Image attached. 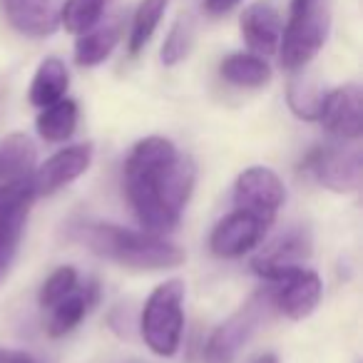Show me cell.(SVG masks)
I'll return each instance as SVG.
<instances>
[{
    "label": "cell",
    "instance_id": "6da1fadb",
    "mask_svg": "<svg viewBox=\"0 0 363 363\" xmlns=\"http://www.w3.org/2000/svg\"><path fill=\"white\" fill-rule=\"evenodd\" d=\"M197 169L172 140L147 137L125 162V192L145 232L164 234L179 224L192 197Z\"/></svg>",
    "mask_w": 363,
    "mask_h": 363
},
{
    "label": "cell",
    "instance_id": "7a4b0ae2",
    "mask_svg": "<svg viewBox=\"0 0 363 363\" xmlns=\"http://www.w3.org/2000/svg\"><path fill=\"white\" fill-rule=\"evenodd\" d=\"M75 237L97 257L110 259L127 269L160 272V269H174L184 262V252L177 244L164 242L160 234L145 229L135 232L117 224L87 222L75 227Z\"/></svg>",
    "mask_w": 363,
    "mask_h": 363
},
{
    "label": "cell",
    "instance_id": "3957f363",
    "mask_svg": "<svg viewBox=\"0 0 363 363\" xmlns=\"http://www.w3.org/2000/svg\"><path fill=\"white\" fill-rule=\"evenodd\" d=\"M331 28V0H291L279 57L286 70H303L323 48Z\"/></svg>",
    "mask_w": 363,
    "mask_h": 363
},
{
    "label": "cell",
    "instance_id": "277c9868",
    "mask_svg": "<svg viewBox=\"0 0 363 363\" xmlns=\"http://www.w3.org/2000/svg\"><path fill=\"white\" fill-rule=\"evenodd\" d=\"M184 328V281L169 279L160 284L145 301L140 331L152 353L169 358L179 351Z\"/></svg>",
    "mask_w": 363,
    "mask_h": 363
},
{
    "label": "cell",
    "instance_id": "5b68a950",
    "mask_svg": "<svg viewBox=\"0 0 363 363\" xmlns=\"http://www.w3.org/2000/svg\"><path fill=\"white\" fill-rule=\"evenodd\" d=\"M254 274H259L262 279H267L272 284L269 298L272 306L277 311H281L284 316L301 321V318L311 316L313 308L321 301V279L316 272L294 264V267H267V264H252Z\"/></svg>",
    "mask_w": 363,
    "mask_h": 363
},
{
    "label": "cell",
    "instance_id": "8992f818",
    "mask_svg": "<svg viewBox=\"0 0 363 363\" xmlns=\"http://www.w3.org/2000/svg\"><path fill=\"white\" fill-rule=\"evenodd\" d=\"M33 199L35 189L30 174L0 184V279L8 274L18 254Z\"/></svg>",
    "mask_w": 363,
    "mask_h": 363
},
{
    "label": "cell",
    "instance_id": "52a82bcc",
    "mask_svg": "<svg viewBox=\"0 0 363 363\" xmlns=\"http://www.w3.org/2000/svg\"><path fill=\"white\" fill-rule=\"evenodd\" d=\"M269 308H272V298H269V291H264L254 296L247 306L239 308L234 316H229L222 326L214 328L204 346V363H234V358L239 356L244 343L254 336Z\"/></svg>",
    "mask_w": 363,
    "mask_h": 363
},
{
    "label": "cell",
    "instance_id": "ba28073f",
    "mask_svg": "<svg viewBox=\"0 0 363 363\" xmlns=\"http://www.w3.org/2000/svg\"><path fill=\"white\" fill-rule=\"evenodd\" d=\"M301 169L308 172L321 187L331 189L336 194H348L361 187L363 157L353 147L326 145L308 152Z\"/></svg>",
    "mask_w": 363,
    "mask_h": 363
},
{
    "label": "cell",
    "instance_id": "9c48e42d",
    "mask_svg": "<svg viewBox=\"0 0 363 363\" xmlns=\"http://www.w3.org/2000/svg\"><path fill=\"white\" fill-rule=\"evenodd\" d=\"M284 199H286L284 182L269 167H249V169H244L239 174L237 184H234V204H237V209L254 214V217L264 219L267 224H272L277 219Z\"/></svg>",
    "mask_w": 363,
    "mask_h": 363
},
{
    "label": "cell",
    "instance_id": "30bf717a",
    "mask_svg": "<svg viewBox=\"0 0 363 363\" xmlns=\"http://www.w3.org/2000/svg\"><path fill=\"white\" fill-rule=\"evenodd\" d=\"M318 122L338 140H358L363 135V92L358 85H343L326 92Z\"/></svg>",
    "mask_w": 363,
    "mask_h": 363
},
{
    "label": "cell",
    "instance_id": "8fae6325",
    "mask_svg": "<svg viewBox=\"0 0 363 363\" xmlns=\"http://www.w3.org/2000/svg\"><path fill=\"white\" fill-rule=\"evenodd\" d=\"M267 229H269V224L264 222V219L237 209V212L227 214V217L212 229L209 249L222 259L244 257L247 252H252L254 247L262 244Z\"/></svg>",
    "mask_w": 363,
    "mask_h": 363
},
{
    "label": "cell",
    "instance_id": "7c38bea8",
    "mask_svg": "<svg viewBox=\"0 0 363 363\" xmlns=\"http://www.w3.org/2000/svg\"><path fill=\"white\" fill-rule=\"evenodd\" d=\"M92 164V145H72L65 150L55 152L50 160L43 162L38 169L30 172L33 189L35 197H45V194H55L65 184L75 182L82 177Z\"/></svg>",
    "mask_w": 363,
    "mask_h": 363
},
{
    "label": "cell",
    "instance_id": "4fadbf2b",
    "mask_svg": "<svg viewBox=\"0 0 363 363\" xmlns=\"http://www.w3.org/2000/svg\"><path fill=\"white\" fill-rule=\"evenodd\" d=\"M62 0H3L6 18L28 38H48L60 28Z\"/></svg>",
    "mask_w": 363,
    "mask_h": 363
},
{
    "label": "cell",
    "instance_id": "5bb4252c",
    "mask_svg": "<svg viewBox=\"0 0 363 363\" xmlns=\"http://www.w3.org/2000/svg\"><path fill=\"white\" fill-rule=\"evenodd\" d=\"M242 35L247 45L252 48L257 55H274L281 43V16H279L277 6L269 0H259L252 3L247 11L242 13Z\"/></svg>",
    "mask_w": 363,
    "mask_h": 363
},
{
    "label": "cell",
    "instance_id": "9a60e30c",
    "mask_svg": "<svg viewBox=\"0 0 363 363\" xmlns=\"http://www.w3.org/2000/svg\"><path fill=\"white\" fill-rule=\"evenodd\" d=\"M122 38V23L120 18L97 23L90 30H85L75 43V62L80 67H95L105 62L112 55Z\"/></svg>",
    "mask_w": 363,
    "mask_h": 363
},
{
    "label": "cell",
    "instance_id": "2e32d148",
    "mask_svg": "<svg viewBox=\"0 0 363 363\" xmlns=\"http://www.w3.org/2000/svg\"><path fill=\"white\" fill-rule=\"evenodd\" d=\"M97 294H100L97 291V284L90 281V284H85V286H77L75 291L62 298V301H57L55 306L50 308L52 313H50V321H48V333L55 338L70 333L72 328L87 316V311L95 306Z\"/></svg>",
    "mask_w": 363,
    "mask_h": 363
},
{
    "label": "cell",
    "instance_id": "e0dca14e",
    "mask_svg": "<svg viewBox=\"0 0 363 363\" xmlns=\"http://www.w3.org/2000/svg\"><path fill=\"white\" fill-rule=\"evenodd\" d=\"M70 85V72H67L65 62L57 60V57H48L40 62L35 77H33L30 85V102L35 107H48L52 102L62 100Z\"/></svg>",
    "mask_w": 363,
    "mask_h": 363
},
{
    "label": "cell",
    "instance_id": "ac0fdd59",
    "mask_svg": "<svg viewBox=\"0 0 363 363\" xmlns=\"http://www.w3.org/2000/svg\"><path fill=\"white\" fill-rule=\"evenodd\" d=\"M219 72L229 85L237 87H264L272 80V67L267 65V60L262 55H252V52L227 55L219 65Z\"/></svg>",
    "mask_w": 363,
    "mask_h": 363
},
{
    "label": "cell",
    "instance_id": "d6986e66",
    "mask_svg": "<svg viewBox=\"0 0 363 363\" xmlns=\"http://www.w3.org/2000/svg\"><path fill=\"white\" fill-rule=\"evenodd\" d=\"M311 254V237L303 229H291L277 242H272L252 264H267V267H294L308 259Z\"/></svg>",
    "mask_w": 363,
    "mask_h": 363
},
{
    "label": "cell",
    "instance_id": "ffe728a7",
    "mask_svg": "<svg viewBox=\"0 0 363 363\" xmlns=\"http://www.w3.org/2000/svg\"><path fill=\"white\" fill-rule=\"evenodd\" d=\"M35 167V147L30 137L11 135L0 140V184L28 177Z\"/></svg>",
    "mask_w": 363,
    "mask_h": 363
},
{
    "label": "cell",
    "instance_id": "44dd1931",
    "mask_svg": "<svg viewBox=\"0 0 363 363\" xmlns=\"http://www.w3.org/2000/svg\"><path fill=\"white\" fill-rule=\"evenodd\" d=\"M77 127V102L75 100H57L52 105L43 107L38 115V132L48 142H65L72 137Z\"/></svg>",
    "mask_w": 363,
    "mask_h": 363
},
{
    "label": "cell",
    "instance_id": "7402d4cb",
    "mask_svg": "<svg viewBox=\"0 0 363 363\" xmlns=\"http://www.w3.org/2000/svg\"><path fill=\"white\" fill-rule=\"evenodd\" d=\"M169 0H142L132 18V30H130V55H140L145 45L152 40L155 30L160 28V21L164 16Z\"/></svg>",
    "mask_w": 363,
    "mask_h": 363
},
{
    "label": "cell",
    "instance_id": "603a6c76",
    "mask_svg": "<svg viewBox=\"0 0 363 363\" xmlns=\"http://www.w3.org/2000/svg\"><path fill=\"white\" fill-rule=\"evenodd\" d=\"M105 6L107 0H65L60 8V26L72 35H82L102 21Z\"/></svg>",
    "mask_w": 363,
    "mask_h": 363
},
{
    "label": "cell",
    "instance_id": "cb8c5ba5",
    "mask_svg": "<svg viewBox=\"0 0 363 363\" xmlns=\"http://www.w3.org/2000/svg\"><path fill=\"white\" fill-rule=\"evenodd\" d=\"M326 92L318 90V85H313L306 77H298L289 85V107L294 110V115H298L301 120H318V110Z\"/></svg>",
    "mask_w": 363,
    "mask_h": 363
},
{
    "label": "cell",
    "instance_id": "d4e9b609",
    "mask_svg": "<svg viewBox=\"0 0 363 363\" xmlns=\"http://www.w3.org/2000/svg\"><path fill=\"white\" fill-rule=\"evenodd\" d=\"M192 43H194V23L189 18H179L172 26L164 45H162V62L167 67L182 62L189 55V50H192Z\"/></svg>",
    "mask_w": 363,
    "mask_h": 363
},
{
    "label": "cell",
    "instance_id": "484cf974",
    "mask_svg": "<svg viewBox=\"0 0 363 363\" xmlns=\"http://www.w3.org/2000/svg\"><path fill=\"white\" fill-rule=\"evenodd\" d=\"M80 286V279H77V272L72 267H60L57 272H52L50 277L45 279L40 289V306L43 308H52L57 301H62L65 296H70L75 289Z\"/></svg>",
    "mask_w": 363,
    "mask_h": 363
},
{
    "label": "cell",
    "instance_id": "4316f807",
    "mask_svg": "<svg viewBox=\"0 0 363 363\" xmlns=\"http://www.w3.org/2000/svg\"><path fill=\"white\" fill-rule=\"evenodd\" d=\"M237 3L239 0H204V8H207V13H212V16H224V13L232 11Z\"/></svg>",
    "mask_w": 363,
    "mask_h": 363
},
{
    "label": "cell",
    "instance_id": "83f0119b",
    "mask_svg": "<svg viewBox=\"0 0 363 363\" xmlns=\"http://www.w3.org/2000/svg\"><path fill=\"white\" fill-rule=\"evenodd\" d=\"M28 361H30V353L8 351V348H0V363H28Z\"/></svg>",
    "mask_w": 363,
    "mask_h": 363
},
{
    "label": "cell",
    "instance_id": "f1b7e54d",
    "mask_svg": "<svg viewBox=\"0 0 363 363\" xmlns=\"http://www.w3.org/2000/svg\"><path fill=\"white\" fill-rule=\"evenodd\" d=\"M252 363H279V361H277V356H274V353H262V356H257Z\"/></svg>",
    "mask_w": 363,
    "mask_h": 363
},
{
    "label": "cell",
    "instance_id": "f546056e",
    "mask_svg": "<svg viewBox=\"0 0 363 363\" xmlns=\"http://www.w3.org/2000/svg\"><path fill=\"white\" fill-rule=\"evenodd\" d=\"M28 363H38V361H35V358H33V356H30V361H28Z\"/></svg>",
    "mask_w": 363,
    "mask_h": 363
},
{
    "label": "cell",
    "instance_id": "4dcf8cb0",
    "mask_svg": "<svg viewBox=\"0 0 363 363\" xmlns=\"http://www.w3.org/2000/svg\"><path fill=\"white\" fill-rule=\"evenodd\" d=\"M132 363H140V361H132Z\"/></svg>",
    "mask_w": 363,
    "mask_h": 363
}]
</instances>
